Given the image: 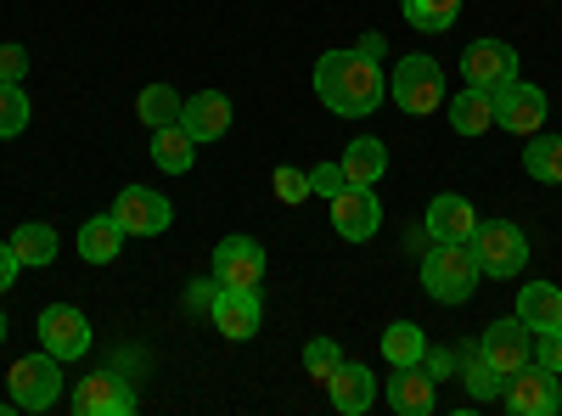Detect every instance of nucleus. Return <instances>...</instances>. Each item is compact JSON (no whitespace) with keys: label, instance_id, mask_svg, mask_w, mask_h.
<instances>
[{"label":"nucleus","instance_id":"22","mask_svg":"<svg viewBox=\"0 0 562 416\" xmlns=\"http://www.w3.org/2000/svg\"><path fill=\"white\" fill-rule=\"evenodd\" d=\"M344 175H349V187H378L383 169H389V147L378 142V135H360V142L344 147Z\"/></svg>","mask_w":562,"mask_h":416},{"label":"nucleus","instance_id":"4","mask_svg":"<svg viewBox=\"0 0 562 416\" xmlns=\"http://www.w3.org/2000/svg\"><path fill=\"white\" fill-rule=\"evenodd\" d=\"M467 248H473L479 270L495 276V282H506V276H518L529 265V237H524V225H512V220H479Z\"/></svg>","mask_w":562,"mask_h":416},{"label":"nucleus","instance_id":"17","mask_svg":"<svg viewBox=\"0 0 562 416\" xmlns=\"http://www.w3.org/2000/svg\"><path fill=\"white\" fill-rule=\"evenodd\" d=\"M326 400H333L338 416H366L371 405H378V378H371V366L344 360L338 372L326 378Z\"/></svg>","mask_w":562,"mask_h":416},{"label":"nucleus","instance_id":"25","mask_svg":"<svg viewBox=\"0 0 562 416\" xmlns=\"http://www.w3.org/2000/svg\"><path fill=\"white\" fill-rule=\"evenodd\" d=\"M518 321L529 333H546V327H562V288L551 282H529L518 293Z\"/></svg>","mask_w":562,"mask_h":416},{"label":"nucleus","instance_id":"41","mask_svg":"<svg viewBox=\"0 0 562 416\" xmlns=\"http://www.w3.org/2000/svg\"><path fill=\"white\" fill-rule=\"evenodd\" d=\"M405 243H411V254H428V243H434V237H428V225H422V231H411Z\"/></svg>","mask_w":562,"mask_h":416},{"label":"nucleus","instance_id":"35","mask_svg":"<svg viewBox=\"0 0 562 416\" xmlns=\"http://www.w3.org/2000/svg\"><path fill=\"white\" fill-rule=\"evenodd\" d=\"M535 366H546V372H557V378H562V327L535 333Z\"/></svg>","mask_w":562,"mask_h":416},{"label":"nucleus","instance_id":"33","mask_svg":"<svg viewBox=\"0 0 562 416\" xmlns=\"http://www.w3.org/2000/svg\"><path fill=\"white\" fill-rule=\"evenodd\" d=\"M270 187H276V198H281V203H304V198H310V169L281 164V169L270 175Z\"/></svg>","mask_w":562,"mask_h":416},{"label":"nucleus","instance_id":"31","mask_svg":"<svg viewBox=\"0 0 562 416\" xmlns=\"http://www.w3.org/2000/svg\"><path fill=\"white\" fill-rule=\"evenodd\" d=\"M29 119H34V102L23 97V85H0V142L23 135Z\"/></svg>","mask_w":562,"mask_h":416},{"label":"nucleus","instance_id":"14","mask_svg":"<svg viewBox=\"0 0 562 416\" xmlns=\"http://www.w3.org/2000/svg\"><path fill=\"white\" fill-rule=\"evenodd\" d=\"M333 231L344 243H371L383 231V203L371 198V187H344L333 198Z\"/></svg>","mask_w":562,"mask_h":416},{"label":"nucleus","instance_id":"30","mask_svg":"<svg viewBox=\"0 0 562 416\" xmlns=\"http://www.w3.org/2000/svg\"><path fill=\"white\" fill-rule=\"evenodd\" d=\"M400 12L422 34H445L456 23V12H461V0H400Z\"/></svg>","mask_w":562,"mask_h":416},{"label":"nucleus","instance_id":"29","mask_svg":"<svg viewBox=\"0 0 562 416\" xmlns=\"http://www.w3.org/2000/svg\"><path fill=\"white\" fill-rule=\"evenodd\" d=\"M422 355H428V333H422L416 321H394V327L383 333V360L389 366H422Z\"/></svg>","mask_w":562,"mask_h":416},{"label":"nucleus","instance_id":"40","mask_svg":"<svg viewBox=\"0 0 562 416\" xmlns=\"http://www.w3.org/2000/svg\"><path fill=\"white\" fill-rule=\"evenodd\" d=\"M355 52H366V57H371V63H378V57H383V52H389V40H383V34H378V29H371V34H360V45H355Z\"/></svg>","mask_w":562,"mask_h":416},{"label":"nucleus","instance_id":"26","mask_svg":"<svg viewBox=\"0 0 562 416\" xmlns=\"http://www.w3.org/2000/svg\"><path fill=\"white\" fill-rule=\"evenodd\" d=\"M12 254H18V265H23V270H45V265H57V231H52V225H40V220L18 225V231H12Z\"/></svg>","mask_w":562,"mask_h":416},{"label":"nucleus","instance_id":"6","mask_svg":"<svg viewBox=\"0 0 562 416\" xmlns=\"http://www.w3.org/2000/svg\"><path fill=\"white\" fill-rule=\"evenodd\" d=\"M34 333H40V349L57 355L63 366H68V360H85L90 344H97V338H90L85 310H74V304H45L40 321H34Z\"/></svg>","mask_w":562,"mask_h":416},{"label":"nucleus","instance_id":"21","mask_svg":"<svg viewBox=\"0 0 562 416\" xmlns=\"http://www.w3.org/2000/svg\"><path fill=\"white\" fill-rule=\"evenodd\" d=\"M130 243V231L113 220V214H97V220H85L79 225V259L85 265H113Z\"/></svg>","mask_w":562,"mask_h":416},{"label":"nucleus","instance_id":"13","mask_svg":"<svg viewBox=\"0 0 562 416\" xmlns=\"http://www.w3.org/2000/svg\"><path fill=\"white\" fill-rule=\"evenodd\" d=\"M479 349H484V360L495 366L501 378H512L518 366H529V360H535V333L524 327L518 315H512V321H490L484 338H479Z\"/></svg>","mask_w":562,"mask_h":416},{"label":"nucleus","instance_id":"27","mask_svg":"<svg viewBox=\"0 0 562 416\" xmlns=\"http://www.w3.org/2000/svg\"><path fill=\"white\" fill-rule=\"evenodd\" d=\"M524 169L529 180H540V187H562V135H529V147H524Z\"/></svg>","mask_w":562,"mask_h":416},{"label":"nucleus","instance_id":"23","mask_svg":"<svg viewBox=\"0 0 562 416\" xmlns=\"http://www.w3.org/2000/svg\"><path fill=\"white\" fill-rule=\"evenodd\" d=\"M192 158H198V142H192V130H186V124L153 130V164L164 175H192Z\"/></svg>","mask_w":562,"mask_h":416},{"label":"nucleus","instance_id":"32","mask_svg":"<svg viewBox=\"0 0 562 416\" xmlns=\"http://www.w3.org/2000/svg\"><path fill=\"white\" fill-rule=\"evenodd\" d=\"M338 366H344V344H338V338H310V344H304V372H310L315 383H326Z\"/></svg>","mask_w":562,"mask_h":416},{"label":"nucleus","instance_id":"9","mask_svg":"<svg viewBox=\"0 0 562 416\" xmlns=\"http://www.w3.org/2000/svg\"><path fill=\"white\" fill-rule=\"evenodd\" d=\"M461 79L473 85V90H501V85L518 79V52H512L506 40L484 34V40H473L461 52Z\"/></svg>","mask_w":562,"mask_h":416},{"label":"nucleus","instance_id":"36","mask_svg":"<svg viewBox=\"0 0 562 416\" xmlns=\"http://www.w3.org/2000/svg\"><path fill=\"white\" fill-rule=\"evenodd\" d=\"M214 299H220V282H214V276H209V282H186V293H180V304L192 310V315H209Z\"/></svg>","mask_w":562,"mask_h":416},{"label":"nucleus","instance_id":"37","mask_svg":"<svg viewBox=\"0 0 562 416\" xmlns=\"http://www.w3.org/2000/svg\"><path fill=\"white\" fill-rule=\"evenodd\" d=\"M29 74V52L23 45H0V85H23Z\"/></svg>","mask_w":562,"mask_h":416},{"label":"nucleus","instance_id":"19","mask_svg":"<svg viewBox=\"0 0 562 416\" xmlns=\"http://www.w3.org/2000/svg\"><path fill=\"white\" fill-rule=\"evenodd\" d=\"M180 124L192 130L198 147H203V142H220V135L231 130V102L220 97V90H198V97L180 108Z\"/></svg>","mask_w":562,"mask_h":416},{"label":"nucleus","instance_id":"1","mask_svg":"<svg viewBox=\"0 0 562 416\" xmlns=\"http://www.w3.org/2000/svg\"><path fill=\"white\" fill-rule=\"evenodd\" d=\"M315 97H321V108H333L338 119H366V113L383 108L389 79H383V68L371 63L366 52H326L315 63Z\"/></svg>","mask_w":562,"mask_h":416},{"label":"nucleus","instance_id":"18","mask_svg":"<svg viewBox=\"0 0 562 416\" xmlns=\"http://www.w3.org/2000/svg\"><path fill=\"white\" fill-rule=\"evenodd\" d=\"M439 383L422 372V366H394V378H389V411H400V416H434V405H439V394H434Z\"/></svg>","mask_w":562,"mask_h":416},{"label":"nucleus","instance_id":"20","mask_svg":"<svg viewBox=\"0 0 562 416\" xmlns=\"http://www.w3.org/2000/svg\"><path fill=\"white\" fill-rule=\"evenodd\" d=\"M445 119H450L456 135H484V130H495V102H490V90L461 85L456 97H445Z\"/></svg>","mask_w":562,"mask_h":416},{"label":"nucleus","instance_id":"7","mask_svg":"<svg viewBox=\"0 0 562 416\" xmlns=\"http://www.w3.org/2000/svg\"><path fill=\"white\" fill-rule=\"evenodd\" d=\"M501 400H506V411L512 416H557L562 411V389H557V372H546V366H518V372L506 378V389H501Z\"/></svg>","mask_w":562,"mask_h":416},{"label":"nucleus","instance_id":"39","mask_svg":"<svg viewBox=\"0 0 562 416\" xmlns=\"http://www.w3.org/2000/svg\"><path fill=\"white\" fill-rule=\"evenodd\" d=\"M18 270H23V265H18V254H12V243H0V293H7V288L18 282Z\"/></svg>","mask_w":562,"mask_h":416},{"label":"nucleus","instance_id":"5","mask_svg":"<svg viewBox=\"0 0 562 416\" xmlns=\"http://www.w3.org/2000/svg\"><path fill=\"white\" fill-rule=\"evenodd\" d=\"M63 394V360L57 355H23L12 360V372H7V400L18 411H52Z\"/></svg>","mask_w":562,"mask_h":416},{"label":"nucleus","instance_id":"16","mask_svg":"<svg viewBox=\"0 0 562 416\" xmlns=\"http://www.w3.org/2000/svg\"><path fill=\"white\" fill-rule=\"evenodd\" d=\"M428 237L434 243H473V231H479V209H473V198H461V192H439L434 203H428Z\"/></svg>","mask_w":562,"mask_h":416},{"label":"nucleus","instance_id":"2","mask_svg":"<svg viewBox=\"0 0 562 416\" xmlns=\"http://www.w3.org/2000/svg\"><path fill=\"white\" fill-rule=\"evenodd\" d=\"M479 259L467 243H428L422 254V288H428L434 304H467L479 293Z\"/></svg>","mask_w":562,"mask_h":416},{"label":"nucleus","instance_id":"8","mask_svg":"<svg viewBox=\"0 0 562 416\" xmlns=\"http://www.w3.org/2000/svg\"><path fill=\"white\" fill-rule=\"evenodd\" d=\"M490 102H495V124L506 135H535V130H546V113H551L546 90L540 85H524V79L490 90Z\"/></svg>","mask_w":562,"mask_h":416},{"label":"nucleus","instance_id":"28","mask_svg":"<svg viewBox=\"0 0 562 416\" xmlns=\"http://www.w3.org/2000/svg\"><path fill=\"white\" fill-rule=\"evenodd\" d=\"M180 108H186V97L175 85H147L135 97V119L147 124V130H164V124H180Z\"/></svg>","mask_w":562,"mask_h":416},{"label":"nucleus","instance_id":"3","mask_svg":"<svg viewBox=\"0 0 562 416\" xmlns=\"http://www.w3.org/2000/svg\"><path fill=\"white\" fill-rule=\"evenodd\" d=\"M389 97H394V108H405L411 119H428V113H439L445 108V68H439V57H405L400 68H394V79H389Z\"/></svg>","mask_w":562,"mask_h":416},{"label":"nucleus","instance_id":"10","mask_svg":"<svg viewBox=\"0 0 562 416\" xmlns=\"http://www.w3.org/2000/svg\"><path fill=\"white\" fill-rule=\"evenodd\" d=\"M113 220L130 231V237H164V231L175 225V203L153 187H124L113 198Z\"/></svg>","mask_w":562,"mask_h":416},{"label":"nucleus","instance_id":"34","mask_svg":"<svg viewBox=\"0 0 562 416\" xmlns=\"http://www.w3.org/2000/svg\"><path fill=\"white\" fill-rule=\"evenodd\" d=\"M344 187H349L344 164H315V169H310V198H338Z\"/></svg>","mask_w":562,"mask_h":416},{"label":"nucleus","instance_id":"42","mask_svg":"<svg viewBox=\"0 0 562 416\" xmlns=\"http://www.w3.org/2000/svg\"><path fill=\"white\" fill-rule=\"evenodd\" d=\"M7 333H12V321H7V310H0V344H7Z\"/></svg>","mask_w":562,"mask_h":416},{"label":"nucleus","instance_id":"11","mask_svg":"<svg viewBox=\"0 0 562 416\" xmlns=\"http://www.w3.org/2000/svg\"><path fill=\"white\" fill-rule=\"evenodd\" d=\"M74 411H79V416H135V411H140V394H135L130 378H119V372H90V378H79V389H74Z\"/></svg>","mask_w":562,"mask_h":416},{"label":"nucleus","instance_id":"15","mask_svg":"<svg viewBox=\"0 0 562 416\" xmlns=\"http://www.w3.org/2000/svg\"><path fill=\"white\" fill-rule=\"evenodd\" d=\"M209 315H214V333L231 338V344L259 338V321H265V310H259V288H220V299H214Z\"/></svg>","mask_w":562,"mask_h":416},{"label":"nucleus","instance_id":"38","mask_svg":"<svg viewBox=\"0 0 562 416\" xmlns=\"http://www.w3.org/2000/svg\"><path fill=\"white\" fill-rule=\"evenodd\" d=\"M456 366H461V355H456V349H434V344H428V355H422V372H428L434 383H445V378L456 372Z\"/></svg>","mask_w":562,"mask_h":416},{"label":"nucleus","instance_id":"24","mask_svg":"<svg viewBox=\"0 0 562 416\" xmlns=\"http://www.w3.org/2000/svg\"><path fill=\"white\" fill-rule=\"evenodd\" d=\"M456 355H461V383H467V394H473L479 405H495V400H501V389H506V378H501L495 366L484 360L479 338H473V344H461Z\"/></svg>","mask_w":562,"mask_h":416},{"label":"nucleus","instance_id":"12","mask_svg":"<svg viewBox=\"0 0 562 416\" xmlns=\"http://www.w3.org/2000/svg\"><path fill=\"white\" fill-rule=\"evenodd\" d=\"M209 276L220 288H259L265 282V248L254 237H225V243H214Z\"/></svg>","mask_w":562,"mask_h":416}]
</instances>
